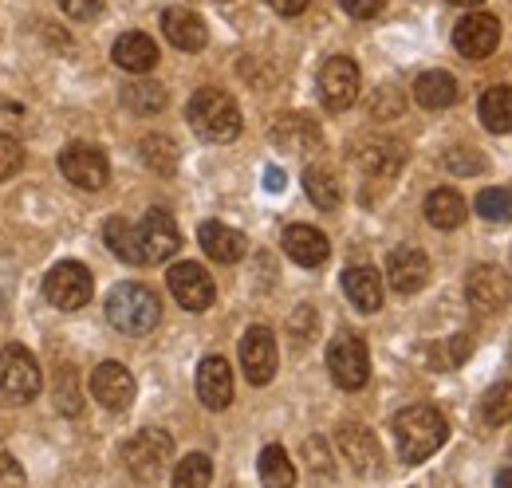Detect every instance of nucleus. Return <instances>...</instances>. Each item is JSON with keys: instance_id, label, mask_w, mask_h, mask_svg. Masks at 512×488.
Returning a JSON list of instances; mask_svg holds the SVG:
<instances>
[{"instance_id": "obj_37", "label": "nucleus", "mask_w": 512, "mask_h": 488, "mask_svg": "<svg viewBox=\"0 0 512 488\" xmlns=\"http://www.w3.org/2000/svg\"><path fill=\"white\" fill-rule=\"evenodd\" d=\"M402 111H406V99H402L398 87L386 83V87L375 91V99H371V115H375V119H398Z\"/></svg>"}, {"instance_id": "obj_45", "label": "nucleus", "mask_w": 512, "mask_h": 488, "mask_svg": "<svg viewBox=\"0 0 512 488\" xmlns=\"http://www.w3.org/2000/svg\"><path fill=\"white\" fill-rule=\"evenodd\" d=\"M272 12H280V16H300L304 8H308V0H264Z\"/></svg>"}, {"instance_id": "obj_14", "label": "nucleus", "mask_w": 512, "mask_h": 488, "mask_svg": "<svg viewBox=\"0 0 512 488\" xmlns=\"http://www.w3.org/2000/svg\"><path fill=\"white\" fill-rule=\"evenodd\" d=\"M276 363H280V355H276V335L268 331V327H249L245 331V339H241V370H245V378L253 382V386H268L272 378H276Z\"/></svg>"}, {"instance_id": "obj_7", "label": "nucleus", "mask_w": 512, "mask_h": 488, "mask_svg": "<svg viewBox=\"0 0 512 488\" xmlns=\"http://www.w3.org/2000/svg\"><path fill=\"white\" fill-rule=\"evenodd\" d=\"M44 296H48V304L60 307V311H79V307L91 304V296H95V276L79 260H60L44 276Z\"/></svg>"}, {"instance_id": "obj_24", "label": "nucleus", "mask_w": 512, "mask_h": 488, "mask_svg": "<svg viewBox=\"0 0 512 488\" xmlns=\"http://www.w3.org/2000/svg\"><path fill=\"white\" fill-rule=\"evenodd\" d=\"M111 60L119 63L123 71H130V75H146V71L158 63V44H154L146 32H127V36L115 40Z\"/></svg>"}, {"instance_id": "obj_17", "label": "nucleus", "mask_w": 512, "mask_h": 488, "mask_svg": "<svg viewBox=\"0 0 512 488\" xmlns=\"http://www.w3.org/2000/svg\"><path fill=\"white\" fill-rule=\"evenodd\" d=\"M335 445H339V453H343V461H351V469L355 473H375L379 469V441H375V433L367 426H359V422H343V426L335 429Z\"/></svg>"}, {"instance_id": "obj_39", "label": "nucleus", "mask_w": 512, "mask_h": 488, "mask_svg": "<svg viewBox=\"0 0 512 488\" xmlns=\"http://www.w3.org/2000/svg\"><path fill=\"white\" fill-rule=\"evenodd\" d=\"M56 4H60V12H64L67 20L87 24V20H99L103 16V4L107 0H56Z\"/></svg>"}, {"instance_id": "obj_8", "label": "nucleus", "mask_w": 512, "mask_h": 488, "mask_svg": "<svg viewBox=\"0 0 512 488\" xmlns=\"http://www.w3.org/2000/svg\"><path fill=\"white\" fill-rule=\"evenodd\" d=\"M60 174H64L71 185H79V189H103L107 178H111V162H107V154L99 150V146H91V142H71L64 146V154H60Z\"/></svg>"}, {"instance_id": "obj_15", "label": "nucleus", "mask_w": 512, "mask_h": 488, "mask_svg": "<svg viewBox=\"0 0 512 488\" xmlns=\"http://www.w3.org/2000/svg\"><path fill=\"white\" fill-rule=\"evenodd\" d=\"M386 280L398 296H414L430 284V256L414 244H402L386 256Z\"/></svg>"}, {"instance_id": "obj_28", "label": "nucleus", "mask_w": 512, "mask_h": 488, "mask_svg": "<svg viewBox=\"0 0 512 488\" xmlns=\"http://www.w3.org/2000/svg\"><path fill=\"white\" fill-rule=\"evenodd\" d=\"M166 103H170V95L158 79H138V83L123 87V107L130 115H158V111H166Z\"/></svg>"}, {"instance_id": "obj_22", "label": "nucleus", "mask_w": 512, "mask_h": 488, "mask_svg": "<svg viewBox=\"0 0 512 488\" xmlns=\"http://www.w3.org/2000/svg\"><path fill=\"white\" fill-rule=\"evenodd\" d=\"M284 252L300 264V268H320L323 260L331 256V244L323 237L320 229L312 225H288L284 229Z\"/></svg>"}, {"instance_id": "obj_36", "label": "nucleus", "mask_w": 512, "mask_h": 488, "mask_svg": "<svg viewBox=\"0 0 512 488\" xmlns=\"http://www.w3.org/2000/svg\"><path fill=\"white\" fill-rule=\"evenodd\" d=\"M213 481V461L205 453H190L186 461H178L174 469V485L178 488H205Z\"/></svg>"}, {"instance_id": "obj_48", "label": "nucleus", "mask_w": 512, "mask_h": 488, "mask_svg": "<svg viewBox=\"0 0 512 488\" xmlns=\"http://www.w3.org/2000/svg\"><path fill=\"white\" fill-rule=\"evenodd\" d=\"M449 4H461V8H473V4H481V0H449Z\"/></svg>"}, {"instance_id": "obj_32", "label": "nucleus", "mask_w": 512, "mask_h": 488, "mask_svg": "<svg viewBox=\"0 0 512 488\" xmlns=\"http://www.w3.org/2000/svg\"><path fill=\"white\" fill-rule=\"evenodd\" d=\"M103 237H107V248L119 256V260H127V264H146L142 260V244H138V229L123 221V217H111L107 225H103Z\"/></svg>"}, {"instance_id": "obj_40", "label": "nucleus", "mask_w": 512, "mask_h": 488, "mask_svg": "<svg viewBox=\"0 0 512 488\" xmlns=\"http://www.w3.org/2000/svg\"><path fill=\"white\" fill-rule=\"evenodd\" d=\"M56 386H60V410H64L67 418H75V414H79V410H83V398H79V386H75V378H71V370H60V382H56Z\"/></svg>"}, {"instance_id": "obj_16", "label": "nucleus", "mask_w": 512, "mask_h": 488, "mask_svg": "<svg viewBox=\"0 0 512 488\" xmlns=\"http://www.w3.org/2000/svg\"><path fill=\"white\" fill-rule=\"evenodd\" d=\"M91 394L99 398V406L119 414V410H127L130 402H134V374L123 363L107 359V363L95 366V374H91Z\"/></svg>"}, {"instance_id": "obj_19", "label": "nucleus", "mask_w": 512, "mask_h": 488, "mask_svg": "<svg viewBox=\"0 0 512 488\" xmlns=\"http://www.w3.org/2000/svg\"><path fill=\"white\" fill-rule=\"evenodd\" d=\"M197 244H201L205 256L217 260V264H237V260L249 252L245 233L233 229V225H221V221H205V225L197 229Z\"/></svg>"}, {"instance_id": "obj_5", "label": "nucleus", "mask_w": 512, "mask_h": 488, "mask_svg": "<svg viewBox=\"0 0 512 488\" xmlns=\"http://www.w3.org/2000/svg\"><path fill=\"white\" fill-rule=\"evenodd\" d=\"M40 390H44V370L32 359V351L20 343H8L0 351V394L8 402H32Z\"/></svg>"}, {"instance_id": "obj_23", "label": "nucleus", "mask_w": 512, "mask_h": 488, "mask_svg": "<svg viewBox=\"0 0 512 488\" xmlns=\"http://www.w3.org/2000/svg\"><path fill=\"white\" fill-rule=\"evenodd\" d=\"M343 292H347V300L359 307L363 315L383 307V280H379V272L371 264H351L343 272Z\"/></svg>"}, {"instance_id": "obj_13", "label": "nucleus", "mask_w": 512, "mask_h": 488, "mask_svg": "<svg viewBox=\"0 0 512 488\" xmlns=\"http://www.w3.org/2000/svg\"><path fill=\"white\" fill-rule=\"evenodd\" d=\"M465 300L477 307V311H485V315L505 311L512 300L509 276H505L497 264H477V268L469 272V280H465Z\"/></svg>"}, {"instance_id": "obj_3", "label": "nucleus", "mask_w": 512, "mask_h": 488, "mask_svg": "<svg viewBox=\"0 0 512 488\" xmlns=\"http://www.w3.org/2000/svg\"><path fill=\"white\" fill-rule=\"evenodd\" d=\"M107 319L123 335H150L162 319V304L146 284H115L107 296Z\"/></svg>"}, {"instance_id": "obj_34", "label": "nucleus", "mask_w": 512, "mask_h": 488, "mask_svg": "<svg viewBox=\"0 0 512 488\" xmlns=\"http://www.w3.org/2000/svg\"><path fill=\"white\" fill-rule=\"evenodd\" d=\"M481 422L485 426H509L512 422V382H497L481 398Z\"/></svg>"}, {"instance_id": "obj_18", "label": "nucleus", "mask_w": 512, "mask_h": 488, "mask_svg": "<svg viewBox=\"0 0 512 488\" xmlns=\"http://www.w3.org/2000/svg\"><path fill=\"white\" fill-rule=\"evenodd\" d=\"M197 398L205 410H229L233 402V370L221 355H209L197 366Z\"/></svg>"}, {"instance_id": "obj_4", "label": "nucleus", "mask_w": 512, "mask_h": 488, "mask_svg": "<svg viewBox=\"0 0 512 488\" xmlns=\"http://www.w3.org/2000/svg\"><path fill=\"white\" fill-rule=\"evenodd\" d=\"M123 461L134 481H162L174 461V437L166 429H142L123 445Z\"/></svg>"}, {"instance_id": "obj_35", "label": "nucleus", "mask_w": 512, "mask_h": 488, "mask_svg": "<svg viewBox=\"0 0 512 488\" xmlns=\"http://www.w3.org/2000/svg\"><path fill=\"white\" fill-rule=\"evenodd\" d=\"M473 209H477L485 221H493V225H509L512 221V193L509 189H501V185H489V189H481V193H477Z\"/></svg>"}, {"instance_id": "obj_44", "label": "nucleus", "mask_w": 512, "mask_h": 488, "mask_svg": "<svg viewBox=\"0 0 512 488\" xmlns=\"http://www.w3.org/2000/svg\"><path fill=\"white\" fill-rule=\"evenodd\" d=\"M304 453H308V457H316V461H312V469H316V473H323V477L331 473V465H327V453H323V441H320V437L304 441Z\"/></svg>"}, {"instance_id": "obj_6", "label": "nucleus", "mask_w": 512, "mask_h": 488, "mask_svg": "<svg viewBox=\"0 0 512 488\" xmlns=\"http://www.w3.org/2000/svg\"><path fill=\"white\" fill-rule=\"evenodd\" d=\"M327 370H331L335 386L363 390L367 378H371V351H367V343L359 335H351V331L335 335L331 347H327Z\"/></svg>"}, {"instance_id": "obj_2", "label": "nucleus", "mask_w": 512, "mask_h": 488, "mask_svg": "<svg viewBox=\"0 0 512 488\" xmlns=\"http://www.w3.org/2000/svg\"><path fill=\"white\" fill-rule=\"evenodd\" d=\"M186 119H190L193 134L205 138V142H233L241 134V107L233 95H225L221 87H201L193 91L190 107H186Z\"/></svg>"}, {"instance_id": "obj_20", "label": "nucleus", "mask_w": 512, "mask_h": 488, "mask_svg": "<svg viewBox=\"0 0 512 488\" xmlns=\"http://www.w3.org/2000/svg\"><path fill=\"white\" fill-rule=\"evenodd\" d=\"M162 32L166 40L178 48V52H201L209 32H205V20L190 12V8H166L162 12Z\"/></svg>"}, {"instance_id": "obj_27", "label": "nucleus", "mask_w": 512, "mask_h": 488, "mask_svg": "<svg viewBox=\"0 0 512 488\" xmlns=\"http://www.w3.org/2000/svg\"><path fill=\"white\" fill-rule=\"evenodd\" d=\"M465 213H469V205H465V197L457 189H434L426 197V221L434 229H457L465 221Z\"/></svg>"}, {"instance_id": "obj_31", "label": "nucleus", "mask_w": 512, "mask_h": 488, "mask_svg": "<svg viewBox=\"0 0 512 488\" xmlns=\"http://www.w3.org/2000/svg\"><path fill=\"white\" fill-rule=\"evenodd\" d=\"M138 158H142L154 174H162V178H170V174L178 170V146H174L166 134H146V138L138 142Z\"/></svg>"}, {"instance_id": "obj_30", "label": "nucleus", "mask_w": 512, "mask_h": 488, "mask_svg": "<svg viewBox=\"0 0 512 488\" xmlns=\"http://www.w3.org/2000/svg\"><path fill=\"white\" fill-rule=\"evenodd\" d=\"M304 189H308L312 205H316V209H323V213L339 209V201H343L339 178H335L331 170H323V166H308V170H304Z\"/></svg>"}, {"instance_id": "obj_49", "label": "nucleus", "mask_w": 512, "mask_h": 488, "mask_svg": "<svg viewBox=\"0 0 512 488\" xmlns=\"http://www.w3.org/2000/svg\"><path fill=\"white\" fill-rule=\"evenodd\" d=\"M221 4H225V0H221Z\"/></svg>"}, {"instance_id": "obj_21", "label": "nucleus", "mask_w": 512, "mask_h": 488, "mask_svg": "<svg viewBox=\"0 0 512 488\" xmlns=\"http://www.w3.org/2000/svg\"><path fill=\"white\" fill-rule=\"evenodd\" d=\"M272 142L284 150V154H308L320 146V126L308 119V115H280L272 122Z\"/></svg>"}, {"instance_id": "obj_26", "label": "nucleus", "mask_w": 512, "mask_h": 488, "mask_svg": "<svg viewBox=\"0 0 512 488\" xmlns=\"http://www.w3.org/2000/svg\"><path fill=\"white\" fill-rule=\"evenodd\" d=\"M414 99L426 107V111H446L457 103V79L449 75V71H422L418 79H414Z\"/></svg>"}, {"instance_id": "obj_11", "label": "nucleus", "mask_w": 512, "mask_h": 488, "mask_svg": "<svg viewBox=\"0 0 512 488\" xmlns=\"http://www.w3.org/2000/svg\"><path fill=\"white\" fill-rule=\"evenodd\" d=\"M359 63L347 56H331L320 67V99L327 111H347L359 99Z\"/></svg>"}, {"instance_id": "obj_9", "label": "nucleus", "mask_w": 512, "mask_h": 488, "mask_svg": "<svg viewBox=\"0 0 512 488\" xmlns=\"http://www.w3.org/2000/svg\"><path fill=\"white\" fill-rule=\"evenodd\" d=\"M497 44H501V20L489 12H469L453 28V48L465 60H489L497 52Z\"/></svg>"}, {"instance_id": "obj_42", "label": "nucleus", "mask_w": 512, "mask_h": 488, "mask_svg": "<svg viewBox=\"0 0 512 488\" xmlns=\"http://www.w3.org/2000/svg\"><path fill=\"white\" fill-rule=\"evenodd\" d=\"M339 8L351 16V20H375L383 12V0H339Z\"/></svg>"}, {"instance_id": "obj_25", "label": "nucleus", "mask_w": 512, "mask_h": 488, "mask_svg": "<svg viewBox=\"0 0 512 488\" xmlns=\"http://www.w3.org/2000/svg\"><path fill=\"white\" fill-rule=\"evenodd\" d=\"M355 158H359V166H363L367 174H375V178H394V174L402 170V162H406V150H402V142H394V138H375V142H363V146L355 150Z\"/></svg>"}, {"instance_id": "obj_46", "label": "nucleus", "mask_w": 512, "mask_h": 488, "mask_svg": "<svg viewBox=\"0 0 512 488\" xmlns=\"http://www.w3.org/2000/svg\"><path fill=\"white\" fill-rule=\"evenodd\" d=\"M264 185H268V189H284V174H280L276 166H268V170H264Z\"/></svg>"}, {"instance_id": "obj_12", "label": "nucleus", "mask_w": 512, "mask_h": 488, "mask_svg": "<svg viewBox=\"0 0 512 488\" xmlns=\"http://www.w3.org/2000/svg\"><path fill=\"white\" fill-rule=\"evenodd\" d=\"M134 229H138V244H142L146 264H162L182 248V233H178V225L166 209H150Z\"/></svg>"}, {"instance_id": "obj_1", "label": "nucleus", "mask_w": 512, "mask_h": 488, "mask_svg": "<svg viewBox=\"0 0 512 488\" xmlns=\"http://www.w3.org/2000/svg\"><path fill=\"white\" fill-rule=\"evenodd\" d=\"M449 437V422L434 406H406L394 414V441H398V457L406 465H422L426 457H434Z\"/></svg>"}, {"instance_id": "obj_33", "label": "nucleus", "mask_w": 512, "mask_h": 488, "mask_svg": "<svg viewBox=\"0 0 512 488\" xmlns=\"http://www.w3.org/2000/svg\"><path fill=\"white\" fill-rule=\"evenodd\" d=\"M260 481L268 488H292L296 485V469L288 461V453L280 445H268L260 449Z\"/></svg>"}, {"instance_id": "obj_10", "label": "nucleus", "mask_w": 512, "mask_h": 488, "mask_svg": "<svg viewBox=\"0 0 512 488\" xmlns=\"http://www.w3.org/2000/svg\"><path fill=\"white\" fill-rule=\"evenodd\" d=\"M166 284H170L174 300L186 307V311H209L213 300H217V284H213V276H209L201 264H193V260L174 264V268L166 272Z\"/></svg>"}, {"instance_id": "obj_47", "label": "nucleus", "mask_w": 512, "mask_h": 488, "mask_svg": "<svg viewBox=\"0 0 512 488\" xmlns=\"http://www.w3.org/2000/svg\"><path fill=\"white\" fill-rule=\"evenodd\" d=\"M497 485H512V469H501V473H497Z\"/></svg>"}, {"instance_id": "obj_43", "label": "nucleus", "mask_w": 512, "mask_h": 488, "mask_svg": "<svg viewBox=\"0 0 512 488\" xmlns=\"http://www.w3.org/2000/svg\"><path fill=\"white\" fill-rule=\"evenodd\" d=\"M0 485H24V469L8 453H0Z\"/></svg>"}, {"instance_id": "obj_41", "label": "nucleus", "mask_w": 512, "mask_h": 488, "mask_svg": "<svg viewBox=\"0 0 512 488\" xmlns=\"http://www.w3.org/2000/svg\"><path fill=\"white\" fill-rule=\"evenodd\" d=\"M446 170H453V174L485 170V158H481V154H473L469 146H457V150H449V154H446Z\"/></svg>"}, {"instance_id": "obj_29", "label": "nucleus", "mask_w": 512, "mask_h": 488, "mask_svg": "<svg viewBox=\"0 0 512 488\" xmlns=\"http://www.w3.org/2000/svg\"><path fill=\"white\" fill-rule=\"evenodd\" d=\"M477 115L485 122V130L512 134V87H489L477 103Z\"/></svg>"}, {"instance_id": "obj_38", "label": "nucleus", "mask_w": 512, "mask_h": 488, "mask_svg": "<svg viewBox=\"0 0 512 488\" xmlns=\"http://www.w3.org/2000/svg\"><path fill=\"white\" fill-rule=\"evenodd\" d=\"M20 166H24V146H20L16 138L0 134V182L16 178V174H20Z\"/></svg>"}]
</instances>
